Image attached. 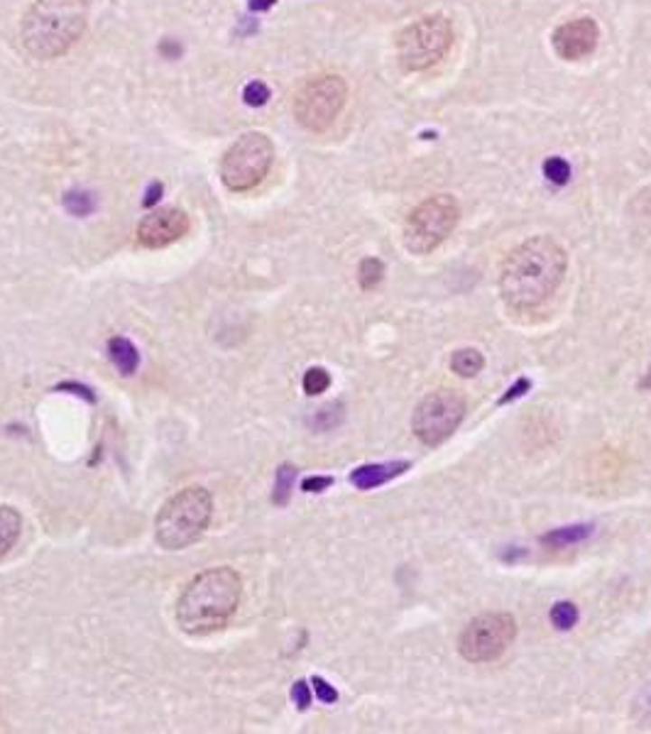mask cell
<instances>
[{
	"mask_svg": "<svg viewBox=\"0 0 651 734\" xmlns=\"http://www.w3.org/2000/svg\"><path fill=\"white\" fill-rule=\"evenodd\" d=\"M213 499L206 488H186L162 506L154 522V539L162 549L191 546L211 522Z\"/></svg>",
	"mask_w": 651,
	"mask_h": 734,
	"instance_id": "277c9868",
	"label": "cell"
},
{
	"mask_svg": "<svg viewBox=\"0 0 651 734\" xmlns=\"http://www.w3.org/2000/svg\"><path fill=\"white\" fill-rule=\"evenodd\" d=\"M453 42V27L446 15H429L405 27L397 37L399 64L406 71H423L439 64Z\"/></svg>",
	"mask_w": 651,
	"mask_h": 734,
	"instance_id": "5b68a950",
	"label": "cell"
},
{
	"mask_svg": "<svg viewBox=\"0 0 651 734\" xmlns=\"http://www.w3.org/2000/svg\"><path fill=\"white\" fill-rule=\"evenodd\" d=\"M20 529H23V519L17 515V509L0 505V561L8 556L10 549L17 544Z\"/></svg>",
	"mask_w": 651,
	"mask_h": 734,
	"instance_id": "9a60e30c",
	"label": "cell"
},
{
	"mask_svg": "<svg viewBox=\"0 0 651 734\" xmlns=\"http://www.w3.org/2000/svg\"><path fill=\"white\" fill-rule=\"evenodd\" d=\"M515 617L507 612H488V615L475 617L473 622L465 627L458 639V651L470 664H488L502 656L509 644L515 642Z\"/></svg>",
	"mask_w": 651,
	"mask_h": 734,
	"instance_id": "9c48e42d",
	"label": "cell"
},
{
	"mask_svg": "<svg viewBox=\"0 0 651 734\" xmlns=\"http://www.w3.org/2000/svg\"><path fill=\"white\" fill-rule=\"evenodd\" d=\"M592 534L591 524H573V526H561V529H553V532L544 534L542 544L549 546V549H566V546H573V544H581Z\"/></svg>",
	"mask_w": 651,
	"mask_h": 734,
	"instance_id": "2e32d148",
	"label": "cell"
},
{
	"mask_svg": "<svg viewBox=\"0 0 651 734\" xmlns=\"http://www.w3.org/2000/svg\"><path fill=\"white\" fill-rule=\"evenodd\" d=\"M274 5V0H250V10H267Z\"/></svg>",
	"mask_w": 651,
	"mask_h": 734,
	"instance_id": "d6a6232c",
	"label": "cell"
},
{
	"mask_svg": "<svg viewBox=\"0 0 651 734\" xmlns=\"http://www.w3.org/2000/svg\"><path fill=\"white\" fill-rule=\"evenodd\" d=\"M522 556H526V551H525V549L507 551V553H502V558H505V561H516V558H522Z\"/></svg>",
	"mask_w": 651,
	"mask_h": 734,
	"instance_id": "836d02e7",
	"label": "cell"
},
{
	"mask_svg": "<svg viewBox=\"0 0 651 734\" xmlns=\"http://www.w3.org/2000/svg\"><path fill=\"white\" fill-rule=\"evenodd\" d=\"M482 367H485V358H482L480 350H475V348L456 350L453 358H451V370L456 372V375H460V377H475Z\"/></svg>",
	"mask_w": 651,
	"mask_h": 734,
	"instance_id": "e0dca14e",
	"label": "cell"
},
{
	"mask_svg": "<svg viewBox=\"0 0 651 734\" xmlns=\"http://www.w3.org/2000/svg\"><path fill=\"white\" fill-rule=\"evenodd\" d=\"M551 622H553V627L556 629H561V632H568V629H573L575 622H578V608H575L573 602H556L553 605V609H551Z\"/></svg>",
	"mask_w": 651,
	"mask_h": 734,
	"instance_id": "ffe728a7",
	"label": "cell"
},
{
	"mask_svg": "<svg viewBox=\"0 0 651 734\" xmlns=\"http://www.w3.org/2000/svg\"><path fill=\"white\" fill-rule=\"evenodd\" d=\"M64 209H67L71 216L84 218V216L93 213L96 201H93V196L86 194V191H69V194H64Z\"/></svg>",
	"mask_w": 651,
	"mask_h": 734,
	"instance_id": "44dd1931",
	"label": "cell"
},
{
	"mask_svg": "<svg viewBox=\"0 0 651 734\" xmlns=\"http://www.w3.org/2000/svg\"><path fill=\"white\" fill-rule=\"evenodd\" d=\"M382 277H385V265H382V260H377V257H365V260L360 262V267H358V282H360V287H363L365 292H370V289L377 287L382 282Z\"/></svg>",
	"mask_w": 651,
	"mask_h": 734,
	"instance_id": "d6986e66",
	"label": "cell"
},
{
	"mask_svg": "<svg viewBox=\"0 0 651 734\" xmlns=\"http://www.w3.org/2000/svg\"><path fill=\"white\" fill-rule=\"evenodd\" d=\"M189 230V216L181 209H160L144 216L137 226V243L144 247H167Z\"/></svg>",
	"mask_w": 651,
	"mask_h": 734,
	"instance_id": "7c38bea8",
	"label": "cell"
},
{
	"mask_svg": "<svg viewBox=\"0 0 651 734\" xmlns=\"http://www.w3.org/2000/svg\"><path fill=\"white\" fill-rule=\"evenodd\" d=\"M544 177L549 179L551 184L563 186L571 179V164L563 157H549L544 162Z\"/></svg>",
	"mask_w": 651,
	"mask_h": 734,
	"instance_id": "7402d4cb",
	"label": "cell"
},
{
	"mask_svg": "<svg viewBox=\"0 0 651 734\" xmlns=\"http://www.w3.org/2000/svg\"><path fill=\"white\" fill-rule=\"evenodd\" d=\"M108 358H110V363L118 367L120 375H126V377L135 375L137 365H140V353H137V348L123 336L110 338Z\"/></svg>",
	"mask_w": 651,
	"mask_h": 734,
	"instance_id": "5bb4252c",
	"label": "cell"
},
{
	"mask_svg": "<svg viewBox=\"0 0 651 734\" xmlns=\"http://www.w3.org/2000/svg\"><path fill=\"white\" fill-rule=\"evenodd\" d=\"M86 20V0H37L23 20V42L37 60H57L77 44Z\"/></svg>",
	"mask_w": 651,
	"mask_h": 734,
	"instance_id": "3957f363",
	"label": "cell"
},
{
	"mask_svg": "<svg viewBox=\"0 0 651 734\" xmlns=\"http://www.w3.org/2000/svg\"><path fill=\"white\" fill-rule=\"evenodd\" d=\"M54 392H69V395H79V397L86 399L88 404H96V395H93V389L86 387V385H81V382L64 380V382H60L57 387H54Z\"/></svg>",
	"mask_w": 651,
	"mask_h": 734,
	"instance_id": "4316f807",
	"label": "cell"
},
{
	"mask_svg": "<svg viewBox=\"0 0 651 734\" xmlns=\"http://www.w3.org/2000/svg\"><path fill=\"white\" fill-rule=\"evenodd\" d=\"M330 387V375L323 367H309L304 375V392L309 397H316Z\"/></svg>",
	"mask_w": 651,
	"mask_h": 734,
	"instance_id": "603a6c76",
	"label": "cell"
},
{
	"mask_svg": "<svg viewBox=\"0 0 651 734\" xmlns=\"http://www.w3.org/2000/svg\"><path fill=\"white\" fill-rule=\"evenodd\" d=\"M312 685H313V692H316V698H319L321 702H326V705H333V702L339 701V691H336L329 681H323L321 675H313Z\"/></svg>",
	"mask_w": 651,
	"mask_h": 734,
	"instance_id": "484cf974",
	"label": "cell"
},
{
	"mask_svg": "<svg viewBox=\"0 0 651 734\" xmlns=\"http://www.w3.org/2000/svg\"><path fill=\"white\" fill-rule=\"evenodd\" d=\"M566 267V250L553 237H526L502 265L499 294L512 311H536L556 294Z\"/></svg>",
	"mask_w": 651,
	"mask_h": 734,
	"instance_id": "6da1fadb",
	"label": "cell"
},
{
	"mask_svg": "<svg viewBox=\"0 0 651 734\" xmlns=\"http://www.w3.org/2000/svg\"><path fill=\"white\" fill-rule=\"evenodd\" d=\"M160 51L164 54V57L174 60V57H179V54H181V47H179L177 42H172V40H164V42L160 44Z\"/></svg>",
	"mask_w": 651,
	"mask_h": 734,
	"instance_id": "4dcf8cb0",
	"label": "cell"
},
{
	"mask_svg": "<svg viewBox=\"0 0 651 734\" xmlns=\"http://www.w3.org/2000/svg\"><path fill=\"white\" fill-rule=\"evenodd\" d=\"M162 194V184H153L150 186V191H147V199H144V206H153L157 199H160Z\"/></svg>",
	"mask_w": 651,
	"mask_h": 734,
	"instance_id": "1f68e13d",
	"label": "cell"
},
{
	"mask_svg": "<svg viewBox=\"0 0 651 734\" xmlns=\"http://www.w3.org/2000/svg\"><path fill=\"white\" fill-rule=\"evenodd\" d=\"M532 389V382L526 380V377H519V380L512 385V387L502 395V399H499V404H509V402H515V399H522Z\"/></svg>",
	"mask_w": 651,
	"mask_h": 734,
	"instance_id": "f1b7e54d",
	"label": "cell"
},
{
	"mask_svg": "<svg viewBox=\"0 0 651 734\" xmlns=\"http://www.w3.org/2000/svg\"><path fill=\"white\" fill-rule=\"evenodd\" d=\"M639 387H642V389H651V367H649V372H646V375H644V377H642V382H639Z\"/></svg>",
	"mask_w": 651,
	"mask_h": 734,
	"instance_id": "e575fe53",
	"label": "cell"
},
{
	"mask_svg": "<svg viewBox=\"0 0 651 734\" xmlns=\"http://www.w3.org/2000/svg\"><path fill=\"white\" fill-rule=\"evenodd\" d=\"M292 701H294L296 710H309V705H312V688H309V683L306 681H296L294 685H292Z\"/></svg>",
	"mask_w": 651,
	"mask_h": 734,
	"instance_id": "83f0119b",
	"label": "cell"
},
{
	"mask_svg": "<svg viewBox=\"0 0 651 734\" xmlns=\"http://www.w3.org/2000/svg\"><path fill=\"white\" fill-rule=\"evenodd\" d=\"M632 718L642 727H651V683L642 688V692L637 695L635 705H632Z\"/></svg>",
	"mask_w": 651,
	"mask_h": 734,
	"instance_id": "cb8c5ba5",
	"label": "cell"
},
{
	"mask_svg": "<svg viewBox=\"0 0 651 734\" xmlns=\"http://www.w3.org/2000/svg\"><path fill=\"white\" fill-rule=\"evenodd\" d=\"M330 485H333V478H329V475H312V478H306V480L302 482V489H304V492H323V489H329Z\"/></svg>",
	"mask_w": 651,
	"mask_h": 734,
	"instance_id": "f546056e",
	"label": "cell"
},
{
	"mask_svg": "<svg viewBox=\"0 0 651 734\" xmlns=\"http://www.w3.org/2000/svg\"><path fill=\"white\" fill-rule=\"evenodd\" d=\"M274 160V147H272L270 137L263 133H246L240 135L236 143L230 144V150L223 154L220 162V179L230 191H250L260 184Z\"/></svg>",
	"mask_w": 651,
	"mask_h": 734,
	"instance_id": "8992f818",
	"label": "cell"
},
{
	"mask_svg": "<svg viewBox=\"0 0 651 734\" xmlns=\"http://www.w3.org/2000/svg\"><path fill=\"white\" fill-rule=\"evenodd\" d=\"M243 98H246L247 106L260 108V106H265V103L270 101V88H267V84H263V81H253V84L246 86Z\"/></svg>",
	"mask_w": 651,
	"mask_h": 734,
	"instance_id": "d4e9b609",
	"label": "cell"
},
{
	"mask_svg": "<svg viewBox=\"0 0 651 734\" xmlns=\"http://www.w3.org/2000/svg\"><path fill=\"white\" fill-rule=\"evenodd\" d=\"M348 98L346 81L336 74L319 77L306 81L294 98V116L299 125L312 130V133H323L329 130L330 123L339 118Z\"/></svg>",
	"mask_w": 651,
	"mask_h": 734,
	"instance_id": "ba28073f",
	"label": "cell"
},
{
	"mask_svg": "<svg viewBox=\"0 0 651 734\" xmlns=\"http://www.w3.org/2000/svg\"><path fill=\"white\" fill-rule=\"evenodd\" d=\"M458 223V203L453 196H432L409 213L405 223V247L412 255H429L453 233Z\"/></svg>",
	"mask_w": 651,
	"mask_h": 734,
	"instance_id": "52a82bcc",
	"label": "cell"
},
{
	"mask_svg": "<svg viewBox=\"0 0 651 734\" xmlns=\"http://www.w3.org/2000/svg\"><path fill=\"white\" fill-rule=\"evenodd\" d=\"M243 582L233 568H211L186 585L177 602V625L191 636H206L223 629L236 615Z\"/></svg>",
	"mask_w": 651,
	"mask_h": 734,
	"instance_id": "7a4b0ae2",
	"label": "cell"
},
{
	"mask_svg": "<svg viewBox=\"0 0 651 734\" xmlns=\"http://www.w3.org/2000/svg\"><path fill=\"white\" fill-rule=\"evenodd\" d=\"M409 470L406 460H395V463H372V465H360L350 473V482L358 489H375L385 485V482L395 480L399 475Z\"/></svg>",
	"mask_w": 651,
	"mask_h": 734,
	"instance_id": "4fadbf2b",
	"label": "cell"
},
{
	"mask_svg": "<svg viewBox=\"0 0 651 734\" xmlns=\"http://www.w3.org/2000/svg\"><path fill=\"white\" fill-rule=\"evenodd\" d=\"M465 416V399L453 389H439L419 402L412 419L416 439L426 446H439L460 426Z\"/></svg>",
	"mask_w": 651,
	"mask_h": 734,
	"instance_id": "30bf717a",
	"label": "cell"
},
{
	"mask_svg": "<svg viewBox=\"0 0 651 734\" xmlns=\"http://www.w3.org/2000/svg\"><path fill=\"white\" fill-rule=\"evenodd\" d=\"M296 480V468L294 465H279L277 475H274V489H272V502L277 506H284L292 497V488Z\"/></svg>",
	"mask_w": 651,
	"mask_h": 734,
	"instance_id": "ac0fdd59",
	"label": "cell"
},
{
	"mask_svg": "<svg viewBox=\"0 0 651 734\" xmlns=\"http://www.w3.org/2000/svg\"><path fill=\"white\" fill-rule=\"evenodd\" d=\"M598 37H600L598 23L592 17H578V20H571V23H563L558 27L551 37V44L561 60L578 61L595 51Z\"/></svg>",
	"mask_w": 651,
	"mask_h": 734,
	"instance_id": "8fae6325",
	"label": "cell"
}]
</instances>
